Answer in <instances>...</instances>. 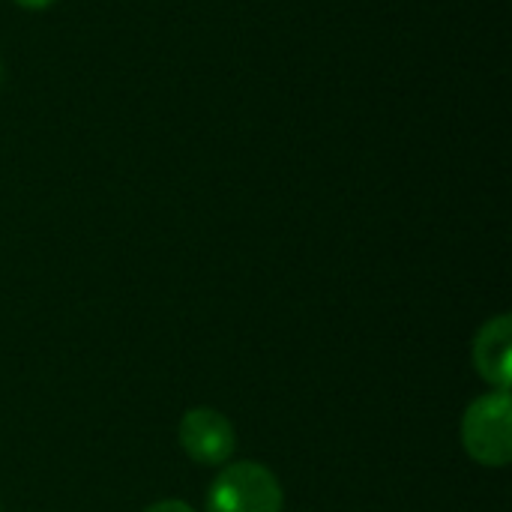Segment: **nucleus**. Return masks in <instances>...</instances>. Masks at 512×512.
<instances>
[{"label": "nucleus", "mask_w": 512, "mask_h": 512, "mask_svg": "<svg viewBox=\"0 0 512 512\" xmlns=\"http://www.w3.org/2000/svg\"><path fill=\"white\" fill-rule=\"evenodd\" d=\"M15 3H21V6H27V9H45V6H51V3H57V0H15Z\"/></svg>", "instance_id": "6"}, {"label": "nucleus", "mask_w": 512, "mask_h": 512, "mask_svg": "<svg viewBox=\"0 0 512 512\" xmlns=\"http://www.w3.org/2000/svg\"><path fill=\"white\" fill-rule=\"evenodd\" d=\"M510 417L512 405L507 390H495L468 408L462 420V444L480 465L504 468L512 459Z\"/></svg>", "instance_id": "2"}, {"label": "nucleus", "mask_w": 512, "mask_h": 512, "mask_svg": "<svg viewBox=\"0 0 512 512\" xmlns=\"http://www.w3.org/2000/svg\"><path fill=\"white\" fill-rule=\"evenodd\" d=\"M207 512H282V486L258 462L228 465L207 492Z\"/></svg>", "instance_id": "1"}, {"label": "nucleus", "mask_w": 512, "mask_h": 512, "mask_svg": "<svg viewBox=\"0 0 512 512\" xmlns=\"http://www.w3.org/2000/svg\"><path fill=\"white\" fill-rule=\"evenodd\" d=\"M180 444L189 453V459L201 465H225L237 447L234 426L213 408H192L180 420Z\"/></svg>", "instance_id": "3"}, {"label": "nucleus", "mask_w": 512, "mask_h": 512, "mask_svg": "<svg viewBox=\"0 0 512 512\" xmlns=\"http://www.w3.org/2000/svg\"><path fill=\"white\" fill-rule=\"evenodd\" d=\"M510 345V315H501V318L489 321V324L480 330L477 342H474V363H477L480 375H483L489 384H495L498 390H507V387H510Z\"/></svg>", "instance_id": "4"}, {"label": "nucleus", "mask_w": 512, "mask_h": 512, "mask_svg": "<svg viewBox=\"0 0 512 512\" xmlns=\"http://www.w3.org/2000/svg\"><path fill=\"white\" fill-rule=\"evenodd\" d=\"M144 512H195L189 504H183V501H162V504H153V507H147Z\"/></svg>", "instance_id": "5"}]
</instances>
